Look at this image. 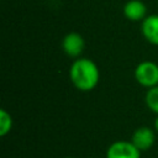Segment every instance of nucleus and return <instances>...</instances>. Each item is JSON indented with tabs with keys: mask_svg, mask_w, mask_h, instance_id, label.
Wrapping results in <instances>:
<instances>
[{
	"mask_svg": "<svg viewBox=\"0 0 158 158\" xmlns=\"http://www.w3.org/2000/svg\"><path fill=\"white\" fill-rule=\"evenodd\" d=\"M144 101H146L147 107L152 112L158 115V85L149 88L147 90L146 96H144Z\"/></svg>",
	"mask_w": 158,
	"mask_h": 158,
	"instance_id": "obj_8",
	"label": "nucleus"
},
{
	"mask_svg": "<svg viewBox=\"0 0 158 158\" xmlns=\"http://www.w3.org/2000/svg\"><path fill=\"white\" fill-rule=\"evenodd\" d=\"M106 158H141V151L131 141H115L107 147Z\"/></svg>",
	"mask_w": 158,
	"mask_h": 158,
	"instance_id": "obj_3",
	"label": "nucleus"
},
{
	"mask_svg": "<svg viewBox=\"0 0 158 158\" xmlns=\"http://www.w3.org/2000/svg\"><path fill=\"white\" fill-rule=\"evenodd\" d=\"M12 128V117L11 115L5 110H0V136H6Z\"/></svg>",
	"mask_w": 158,
	"mask_h": 158,
	"instance_id": "obj_9",
	"label": "nucleus"
},
{
	"mask_svg": "<svg viewBox=\"0 0 158 158\" xmlns=\"http://www.w3.org/2000/svg\"><path fill=\"white\" fill-rule=\"evenodd\" d=\"M123 15L130 21H143L147 16V7L141 0H130L123 6Z\"/></svg>",
	"mask_w": 158,
	"mask_h": 158,
	"instance_id": "obj_6",
	"label": "nucleus"
},
{
	"mask_svg": "<svg viewBox=\"0 0 158 158\" xmlns=\"http://www.w3.org/2000/svg\"><path fill=\"white\" fill-rule=\"evenodd\" d=\"M62 47H63V51L67 56L75 58V57H79L81 54V52L84 51L85 42H84V38L79 33L70 32V33L64 36L63 42H62Z\"/></svg>",
	"mask_w": 158,
	"mask_h": 158,
	"instance_id": "obj_5",
	"label": "nucleus"
},
{
	"mask_svg": "<svg viewBox=\"0 0 158 158\" xmlns=\"http://www.w3.org/2000/svg\"><path fill=\"white\" fill-rule=\"evenodd\" d=\"M65 158H73V157H65Z\"/></svg>",
	"mask_w": 158,
	"mask_h": 158,
	"instance_id": "obj_11",
	"label": "nucleus"
},
{
	"mask_svg": "<svg viewBox=\"0 0 158 158\" xmlns=\"http://www.w3.org/2000/svg\"><path fill=\"white\" fill-rule=\"evenodd\" d=\"M154 141H156V133L152 128L147 126H141L136 128L131 137V142L141 152L152 148V146L154 144Z\"/></svg>",
	"mask_w": 158,
	"mask_h": 158,
	"instance_id": "obj_4",
	"label": "nucleus"
},
{
	"mask_svg": "<svg viewBox=\"0 0 158 158\" xmlns=\"http://www.w3.org/2000/svg\"><path fill=\"white\" fill-rule=\"evenodd\" d=\"M154 130L158 132V115H157V117H156V120H154Z\"/></svg>",
	"mask_w": 158,
	"mask_h": 158,
	"instance_id": "obj_10",
	"label": "nucleus"
},
{
	"mask_svg": "<svg viewBox=\"0 0 158 158\" xmlns=\"http://www.w3.org/2000/svg\"><path fill=\"white\" fill-rule=\"evenodd\" d=\"M69 78L72 84L80 91L93 90L100 79L98 65L89 58L75 59L69 69Z\"/></svg>",
	"mask_w": 158,
	"mask_h": 158,
	"instance_id": "obj_1",
	"label": "nucleus"
},
{
	"mask_svg": "<svg viewBox=\"0 0 158 158\" xmlns=\"http://www.w3.org/2000/svg\"><path fill=\"white\" fill-rule=\"evenodd\" d=\"M135 79L147 89L158 85V64L151 60L141 62L135 69Z\"/></svg>",
	"mask_w": 158,
	"mask_h": 158,
	"instance_id": "obj_2",
	"label": "nucleus"
},
{
	"mask_svg": "<svg viewBox=\"0 0 158 158\" xmlns=\"http://www.w3.org/2000/svg\"><path fill=\"white\" fill-rule=\"evenodd\" d=\"M142 35L152 44L158 46V15H148L142 21Z\"/></svg>",
	"mask_w": 158,
	"mask_h": 158,
	"instance_id": "obj_7",
	"label": "nucleus"
}]
</instances>
